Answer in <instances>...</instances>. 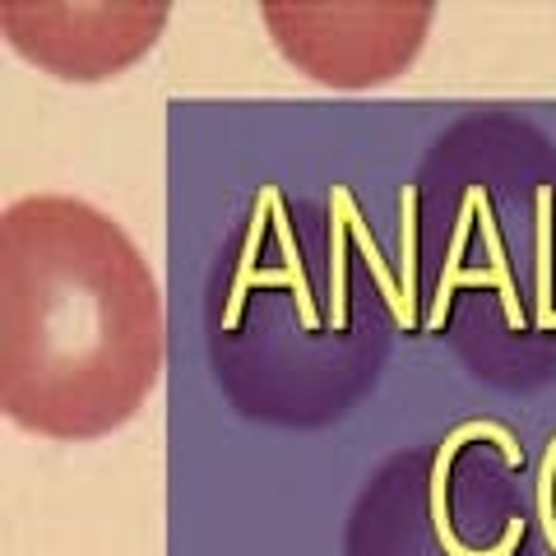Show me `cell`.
Instances as JSON below:
<instances>
[{
	"instance_id": "52a82bcc",
	"label": "cell",
	"mask_w": 556,
	"mask_h": 556,
	"mask_svg": "<svg viewBox=\"0 0 556 556\" xmlns=\"http://www.w3.org/2000/svg\"><path fill=\"white\" fill-rule=\"evenodd\" d=\"M404 232H399V288L404 302L417 311V190L404 186Z\"/></svg>"
},
{
	"instance_id": "7a4b0ae2",
	"label": "cell",
	"mask_w": 556,
	"mask_h": 556,
	"mask_svg": "<svg viewBox=\"0 0 556 556\" xmlns=\"http://www.w3.org/2000/svg\"><path fill=\"white\" fill-rule=\"evenodd\" d=\"M274 223H278V241H283L288 265H283V269L241 265L237 278H232V292H228V311H223V329H237L241 306H247V292H251V288H278V283L292 288V298H298V316H302L306 329L320 325L316 298H311V283H306V269H302V260H298V237H292V223H288V214H283V200H278V190H274Z\"/></svg>"
},
{
	"instance_id": "277c9868",
	"label": "cell",
	"mask_w": 556,
	"mask_h": 556,
	"mask_svg": "<svg viewBox=\"0 0 556 556\" xmlns=\"http://www.w3.org/2000/svg\"><path fill=\"white\" fill-rule=\"evenodd\" d=\"M348 190L334 186L329 190V325L343 329L348 325Z\"/></svg>"
},
{
	"instance_id": "6da1fadb",
	"label": "cell",
	"mask_w": 556,
	"mask_h": 556,
	"mask_svg": "<svg viewBox=\"0 0 556 556\" xmlns=\"http://www.w3.org/2000/svg\"><path fill=\"white\" fill-rule=\"evenodd\" d=\"M464 441H496L501 450H506V464L510 468H519V459H525V450H519V441L510 437L506 427H496V422H464L455 437L445 441V450L437 455V468H431V519H437V538H441V547H445V556H515L519 552V538H525V519H510V529H506V538L492 547V552H468L459 538H455V529H450V510H445V478H450V459H455V450L464 445Z\"/></svg>"
},
{
	"instance_id": "3957f363",
	"label": "cell",
	"mask_w": 556,
	"mask_h": 556,
	"mask_svg": "<svg viewBox=\"0 0 556 556\" xmlns=\"http://www.w3.org/2000/svg\"><path fill=\"white\" fill-rule=\"evenodd\" d=\"M478 214H482V241H486V255H492V265L486 269H459V274H450L437 283V306H431V316H427V329L437 334V329L445 325V311H450V298H455V288L468 283V288H496L501 292V306H506V320L510 329H525V306H519V288H515V278H510V260L506 251H501V237H496V223H492V208H486V190H482V200H478Z\"/></svg>"
},
{
	"instance_id": "8992f818",
	"label": "cell",
	"mask_w": 556,
	"mask_h": 556,
	"mask_svg": "<svg viewBox=\"0 0 556 556\" xmlns=\"http://www.w3.org/2000/svg\"><path fill=\"white\" fill-rule=\"evenodd\" d=\"M538 325L556 329L552 311V190H538Z\"/></svg>"
},
{
	"instance_id": "5b68a950",
	"label": "cell",
	"mask_w": 556,
	"mask_h": 556,
	"mask_svg": "<svg viewBox=\"0 0 556 556\" xmlns=\"http://www.w3.org/2000/svg\"><path fill=\"white\" fill-rule=\"evenodd\" d=\"M348 232H353V241H357V251L367 255V265H371V274H376V283H380V298L390 302V311H394V320H399V329H413L417 325V311L404 302V288L390 278V269H386V260H380V247H376V237H371V228L362 223V214L353 208V195H348Z\"/></svg>"
}]
</instances>
